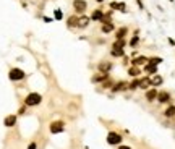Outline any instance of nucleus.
<instances>
[{"mask_svg": "<svg viewBox=\"0 0 175 149\" xmlns=\"http://www.w3.org/2000/svg\"><path fill=\"white\" fill-rule=\"evenodd\" d=\"M126 73H128L131 78H139V75L143 73V68H139V67H128V70H126Z\"/></svg>", "mask_w": 175, "mask_h": 149, "instance_id": "a211bd4d", "label": "nucleus"}, {"mask_svg": "<svg viewBox=\"0 0 175 149\" xmlns=\"http://www.w3.org/2000/svg\"><path fill=\"white\" fill-rule=\"evenodd\" d=\"M73 10L80 15H83L88 10V2L86 0H73Z\"/></svg>", "mask_w": 175, "mask_h": 149, "instance_id": "0eeeda50", "label": "nucleus"}, {"mask_svg": "<svg viewBox=\"0 0 175 149\" xmlns=\"http://www.w3.org/2000/svg\"><path fill=\"white\" fill-rule=\"evenodd\" d=\"M157 102L162 104V105H169V104H174L172 94H170L169 91H166V89H162V91H159V94H157Z\"/></svg>", "mask_w": 175, "mask_h": 149, "instance_id": "20e7f679", "label": "nucleus"}, {"mask_svg": "<svg viewBox=\"0 0 175 149\" xmlns=\"http://www.w3.org/2000/svg\"><path fill=\"white\" fill-rule=\"evenodd\" d=\"M101 31H102L104 34H109V33H112V31H115V25H114V21L102 23V25H101Z\"/></svg>", "mask_w": 175, "mask_h": 149, "instance_id": "aec40b11", "label": "nucleus"}, {"mask_svg": "<svg viewBox=\"0 0 175 149\" xmlns=\"http://www.w3.org/2000/svg\"><path fill=\"white\" fill-rule=\"evenodd\" d=\"M147 60H149V57H146V55H136V57H133L131 60H130V63H131L133 67L143 68V67L147 63Z\"/></svg>", "mask_w": 175, "mask_h": 149, "instance_id": "423d86ee", "label": "nucleus"}, {"mask_svg": "<svg viewBox=\"0 0 175 149\" xmlns=\"http://www.w3.org/2000/svg\"><path fill=\"white\" fill-rule=\"evenodd\" d=\"M139 78H141V76H139ZM139 78H133L131 81L128 83V91H131V92L138 91L139 89Z\"/></svg>", "mask_w": 175, "mask_h": 149, "instance_id": "4be33fe9", "label": "nucleus"}, {"mask_svg": "<svg viewBox=\"0 0 175 149\" xmlns=\"http://www.w3.org/2000/svg\"><path fill=\"white\" fill-rule=\"evenodd\" d=\"M96 2H97V3H102V2H105V0H96Z\"/></svg>", "mask_w": 175, "mask_h": 149, "instance_id": "4c0bfd02", "label": "nucleus"}, {"mask_svg": "<svg viewBox=\"0 0 175 149\" xmlns=\"http://www.w3.org/2000/svg\"><path fill=\"white\" fill-rule=\"evenodd\" d=\"M89 23H91V16H86V15H81L78 16V26L80 29H84V28L89 26Z\"/></svg>", "mask_w": 175, "mask_h": 149, "instance_id": "2eb2a0df", "label": "nucleus"}, {"mask_svg": "<svg viewBox=\"0 0 175 149\" xmlns=\"http://www.w3.org/2000/svg\"><path fill=\"white\" fill-rule=\"evenodd\" d=\"M122 141H123V136L118 131H109L107 136H105V143H107L109 146H120Z\"/></svg>", "mask_w": 175, "mask_h": 149, "instance_id": "f03ea898", "label": "nucleus"}, {"mask_svg": "<svg viewBox=\"0 0 175 149\" xmlns=\"http://www.w3.org/2000/svg\"><path fill=\"white\" fill-rule=\"evenodd\" d=\"M42 20H44L46 23H52V21H54V18H49V16H44Z\"/></svg>", "mask_w": 175, "mask_h": 149, "instance_id": "c9c22d12", "label": "nucleus"}, {"mask_svg": "<svg viewBox=\"0 0 175 149\" xmlns=\"http://www.w3.org/2000/svg\"><path fill=\"white\" fill-rule=\"evenodd\" d=\"M162 84H164V78L159 73L151 76V88H160Z\"/></svg>", "mask_w": 175, "mask_h": 149, "instance_id": "4468645a", "label": "nucleus"}, {"mask_svg": "<svg viewBox=\"0 0 175 149\" xmlns=\"http://www.w3.org/2000/svg\"><path fill=\"white\" fill-rule=\"evenodd\" d=\"M112 68H114V63L109 60H101L97 63V70L101 71V73H110Z\"/></svg>", "mask_w": 175, "mask_h": 149, "instance_id": "1a4fd4ad", "label": "nucleus"}, {"mask_svg": "<svg viewBox=\"0 0 175 149\" xmlns=\"http://www.w3.org/2000/svg\"><path fill=\"white\" fill-rule=\"evenodd\" d=\"M110 8L112 10H118V2H110Z\"/></svg>", "mask_w": 175, "mask_h": 149, "instance_id": "473e14b6", "label": "nucleus"}, {"mask_svg": "<svg viewBox=\"0 0 175 149\" xmlns=\"http://www.w3.org/2000/svg\"><path fill=\"white\" fill-rule=\"evenodd\" d=\"M26 109H28L26 105H21V107L18 109V115H25V113H26Z\"/></svg>", "mask_w": 175, "mask_h": 149, "instance_id": "7c9ffc66", "label": "nucleus"}, {"mask_svg": "<svg viewBox=\"0 0 175 149\" xmlns=\"http://www.w3.org/2000/svg\"><path fill=\"white\" fill-rule=\"evenodd\" d=\"M162 115L166 117V118H175V104H169V105L166 107V110L162 112Z\"/></svg>", "mask_w": 175, "mask_h": 149, "instance_id": "dca6fc26", "label": "nucleus"}, {"mask_svg": "<svg viewBox=\"0 0 175 149\" xmlns=\"http://www.w3.org/2000/svg\"><path fill=\"white\" fill-rule=\"evenodd\" d=\"M151 88V76L146 75V76H141L139 78V89L141 91H147Z\"/></svg>", "mask_w": 175, "mask_h": 149, "instance_id": "ddd939ff", "label": "nucleus"}, {"mask_svg": "<svg viewBox=\"0 0 175 149\" xmlns=\"http://www.w3.org/2000/svg\"><path fill=\"white\" fill-rule=\"evenodd\" d=\"M143 70H145V73H147L149 76H152V75H157V70H159V67H157V65L146 63L145 67H143Z\"/></svg>", "mask_w": 175, "mask_h": 149, "instance_id": "6ab92c4d", "label": "nucleus"}, {"mask_svg": "<svg viewBox=\"0 0 175 149\" xmlns=\"http://www.w3.org/2000/svg\"><path fill=\"white\" fill-rule=\"evenodd\" d=\"M112 86H114V81L109 78L107 81H104V83L101 84V89H112Z\"/></svg>", "mask_w": 175, "mask_h": 149, "instance_id": "c85d7f7f", "label": "nucleus"}, {"mask_svg": "<svg viewBox=\"0 0 175 149\" xmlns=\"http://www.w3.org/2000/svg\"><path fill=\"white\" fill-rule=\"evenodd\" d=\"M102 18H104V10L102 8H96L94 12L91 13V21H102Z\"/></svg>", "mask_w": 175, "mask_h": 149, "instance_id": "f3484780", "label": "nucleus"}, {"mask_svg": "<svg viewBox=\"0 0 175 149\" xmlns=\"http://www.w3.org/2000/svg\"><path fill=\"white\" fill-rule=\"evenodd\" d=\"M16 122H18V117H16L15 113H10V115H7L5 118H3V126L13 128V126H16Z\"/></svg>", "mask_w": 175, "mask_h": 149, "instance_id": "9b49d317", "label": "nucleus"}, {"mask_svg": "<svg viewBox=\"0 0 175 149\" xmlns=\"http://www.w3.org/2000/svg\"><path fill=\"white\" fill-rule=\"evenodd\" d=\"M157 94H159L157 88H149L147 91H145V99L147 102H154V100H157Z\"/></svg>", "mask_w": 175, "mask_h": 149, "instance_id": "f8f14e48", "label": "nucleus"}, {"mask_svg": "<svg viewBox=\"0 0 175 149\" xmlns=\"http://www.w3.org/2000/svg\"><path fill=\"white\" fill-rule=\"evenodd\" d=\"M112 94H117V92H123V91H128V83L126 81H117L112 86Z\"/></svg>", "mask_w": 175, "mask_h": 149, "instance_id": "9d476101", "label": "nucleus"}, {"mask_svg": "<svg viewBox=\"0 0 175 149\" xmlns=\"http://www.w3.org/2000/svg\"><path fill=\"white\" fill-rule=\"evenodd\" d=\"M117 149H131V146H126V144H120V146H117Z\"/></svg>", "mask_w": 175, "mask_h": 149, "instance_id": "f704fd0d", "label": "nucleus"}, {"mask_svg": "<svg viewBox=\"0 0 175 149\" xmlns=\"http://www.w3.org/2000/svg\"><path fill=\"white\" fill-rule=\"evenodd\" d=\"M67 26H68V28H76V26H78V16L71 15L70 18L67 20Z\"/></svg>", "mask_w": 175, "mask_h": 149, "instance_id": "a878e982", "label": "nucleus"}, {"mask_svg": "<svg viewBox=\"0 0 175 149\" xmlns=\"http://www.w3.org/2000/svg\"><path fill=\"white\" fill-rule=\"evenodd\" d=\"M174 104H175V99H174Z\"/></svg>", "mask_w": 175, "mask_h": 149, "instance_id": "ea45409f", "label": "nucleus"}, {"mask_svg": "<svg viewBox=\"0 0 175 149\" xmlns=\"http://www.w3.org/2000/svg\"><path fill=\"white\" fill-rule=\"evenodd\" d=\"M169 44H170V46H175V41L172 39V37H169Z\"/></svg>", "mask_w": 175, "mask_h": 149, "instance_id": "e433bc0d", "label": "nucleus"}, {"mask_svg": "<svg viewBox=\"0 0 175 149\" xmlns=\"http://www.w3.org/2000/svg\"><path fill=\"white\" fill-rule=\"evenodd\" d=\"M138 44H139V29H136L135 34L131 36V39L128 41V46H130V47H136Z\"/></svg>", "mask_w": 175, "mask_h": 149, "instance_id": "5701e85b", "label": "nucleus"}, {"mask_svg": "<svg viewBox=\"0 0 175 149\" xmlns=\"http://www.w3.org/2000/svg\"><path fill=\"white\" fill-rule=\"evenodd\" d=\"M118 12L120 13H126L128 10H126V3L125 2H118Z\"/></svg>", "mask_w": 175, "mask_h": 149, "instance_id": "c756f323", "label": "nucleus"}, {"mask_svg": "<svg viewBox=\"0 0 175 149\" xmlns=\"http://www.w3.org/2000/svg\"><path fill=\"white\" fill-rule=\"evenodd\" d=\"M109 78H110V73H101V71H97V73L92 75L91 81L94 83V84H102V83L107 81Z\"/></svg>", "mask_w": 175, "mask_h": 149, "instance_id": "6e6552de", "label": "nucleus"}, {"mask_svg": "<svg viewBox=\"0 0 175 149\" xmlns=\"http://www.w3.org/2000/svg\"><path fill=\"white\" fill-rule=\"evenodd\" d=\"M169 2H174V0H169Z\"/></svg>", "mask_w": 175, "mask_h": 149, "instance_id": "58836bf2", "label": "nucleus"}, {"mask_svg": "<svg viewBox=\"0 0 175 149\" xmlns=\"http://www.w3.org/2000/svg\"><path fill=\"white\" fill-rule=\"evenodd\" d=\"M126 47V39H115V42L112 44V49H125Z\"/></svg>", "mask_w": 175, "mask_h": 149, "instance_id": "b1692460", "label": "nucleus"}, {"mask_svg": "<svg viewBox=\"0 0 175 149\" xmlns=\"http://www.w3.org/2000/svg\"><path fill=\"white\" fill-rule=\"evenodd\" d=\"M54 20H57V21H60V20H63V12H62L60 8L54 10Z\"/></svg>", "mask_w": 175, "mask_h": 149, "instance_id": "cd10ccee", "label": "nucleus"}, {"mask_svg": "<svg viewBox=\"0 0 175 149\" xmlns=\"http://www.w3.org/2000/svg\"><path fill=\"white\" fill-rule=\"evenodd\" d=\"M126 34H128V28L126 26H122L115 31V39H125Z\"/></svg>", "mask_w": 175, "mask_h": 149, "instance_id": "412c9836", "label": "nucleus"}, {"mask_svg": "<svg viewBox=\"0 0 175 149\" xmlns=\"http://www.w3.org/2000/svg\"><path fill=\"white\" fill-rule=\"evenodd\" d=\"M23 102H25L26 107H37V105L42 104V96H41L39 92H29Z\"/></svg>", "mask_w": 175, "mask_h": 149, "instance_id": "f257e3e1", "label": "nucleus"}, {"mask_svg": "<svg viewBox=\"0 0 175 149\" xmlns=\"http://www.w3.org/2000/svg\"><path fill=\"white\" fill-rule=\"evenodd\" d=\"M26 149H37V143H36V141H31Z\"/></svg>", "mask_w": 175, "mask_h": 149, "instance_id": "2f4dec72", "label": "nucleus"}, {"mask_svg": "<svg viewBox=\"0 0 175 149\" xmlns=\"http://www.w3.org/2000/svg\"><path fill=\"white\" fill-rule=\"evenodd\" d=\"M26 78V73L21 70V68H12L8 71V79L10 81H23Z\"/></svg>", "mask_w": 175, "mask_h": 149, "instance_id": "7ed1b4c3", "label": "nucleus"}, {"mask_svg": "<svg viewBox=\"0 0 175 149\" xmlns=\"http://www.w3.org/2000/svg\"><path fill=\"white\" fill-rule=\"evenodd\" d=\"M136 3H138L139 10H145V3H143V0H136Z\"/></svg>", "mask_w": 175, "mask_h": 149, "instance_id": "72a5a7b5", "label": "nucleus"}, {"mask_svg": "<svg viewBox=\"0 0 175 149\" xmlns=\"http://www.w3.org/2000/svg\"><path fill=\"white\" fill-rule=\"evenodd\" d=\"M110 55L114 58H122V57H125V49H112Z\"/></svg>", "mask_w": 175, "mask_h": 149, "instance_id": "393cba45", "label": "nucleus"}, {"mask_svg": "<svg viewBox=\"0 0 175 149\" xmlns=\"http://www.w3.org/2000/svg\"><path fill=\"white\" fill-rule=\"evenodd\" d=\"M49 131L50 134H60L65 131V122H62V120H55V122H52L49 125Z\"/></svg>", "mask_w": 175, "mask_h": 149, "instance_id": "39448f33", "label": "nucleus"}, {"mask_svg": "<svg viewBox=\"0 0 175 149\" xmlns=\"http://www.w3.org/2000/svg\"><path fill=\"white\" fill-rule=\"evenodd\" d=\"M164 62V58L162 57H149V60H147V63H151V65H157L159 67L160 63Z\"/></svg>", "mask_w": 175, "mask_h": 149, "instance_id": "bb28decb", "label": "nucleus"}]
</instances>
